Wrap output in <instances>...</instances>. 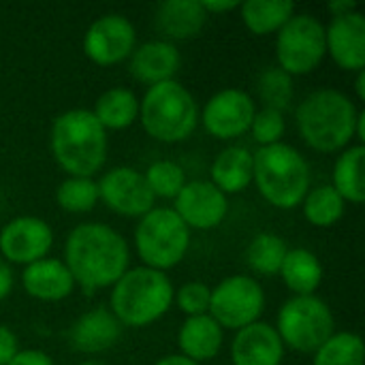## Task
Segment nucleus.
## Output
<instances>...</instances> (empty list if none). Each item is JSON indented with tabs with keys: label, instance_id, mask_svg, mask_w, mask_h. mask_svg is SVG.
<instances>
[{
	"label": "nucleus",
	"instance_id": "f3484780",
	"mask_svg": "<svg viewBox=\"0 0 365 365\" xmlns=\"http://www.w3.org/2000/svg\"><path fill=\"white\" fill-rule=\"evenodd\" d=\"M122 325L113 312L105 306L83 312L66 334V340L73 351L83 355H98L113 349L122 338Z\"/></svg>",
	"mask_w": 365,
	"mask_h": 365
},
{
	"label": "nucleus",
	"instance_id": "e433bc0d",
	"mask_svg": "<svg viewBox=\"0 0 365 365\" xmlns=\"http://www.w3.org/2000/svg\"><path fill=\"white\" fill-rule=\"evenodd\" d=\"M9 365H56V364H53V359H51L47 353L36 351V349H26V351H19Z\"/></svg>",
	"mask_w": 365,
	"mask_h": 365
},
{
	"label": "nucleus",
	"instance_id": "cd10ccee",
	"mask_svg": "<svg viewBox=\"0 0 365 365\" xmlns=\"http://www.w3.org/2000/svg\"><path fill=\"white\" fill-rule=\"evenodd\" d=\"M302 210H304V218L312 227L329 229L342 220L346 201L336 192L331 184H321L308 190V195L302 201Z\"/></svg>",
	"mask_w": 365,
	"mask_h": 365
},
{
	"label": "nucleus",
	"instance_id": "f704fd0d",
	"mask_svg": "<svg viewBox=\"0 0 365 365\" xmlns=\"http://www.w3.org/2000/svg\"><path fill=\"white\" fill-rule=\"evenodd\" d=\"M210 297H212V289L205 282H186L175 291L173 302L178 304V308L188 317H201L210 312Z\"/></svg>",
	"mask_w": 365,
	"mask_h": 365
},
{
	"label": "nucleus",
	"instance_id": "4c0bfd02",
	"mask_svg": "<svg viewBox=\"0 0 365 365\" xmlns=\"http://www.w3.org/2000/svg\"><path fill=\"white\" fill-rule=\"evenodd\" d=\"M13 267L0 257V302L6 299L13 291Z\"/></svg>",
	"mask_w": 365,
	"mask_h": 365
},
{
	"label": "nucleus",
	"instance_id": "6ab92c4d",
	"mask_svg": "<svg viewBox=\"0 0 365 365\" xmlns=\"http://www.w3.org/2000/svg\"><path fill=\"white\" fill-rule=\"evenodd\" d=\"M180 64H182V56L175 43H169L165 38H154L143 45H137L128 58L130 75L148 86L171 81L180 71Z\"/></svg>",
	"mask_w": 365,
	"mask_h": 365
},
{
	"label": "nucleus",
	"instance_id": "ddd939ff",
	"mask_svg": "<svg viewBox=\"0 0 365 365\" xmlns=\"http://www.w3.org/2000/svg\"><path fill=\"white\" fill-rule=\"evenodd\" d=\"M255 113H257V105L248 92L237 88H227L216 92L205 103L199 120L203 122L205 130L212 137L220 141H229L250 130Z\"/></svg>",
	"mask_w": 365,
	"mask_h": 365
},
{
	"label": "nucleus",
	"instance_id": "f8f14e48",
	"mask_svg": "<svg viewBox=\"0 0 365 365\" xmlns=\"http://www.w3.org/2000/svg\"><path fill=\"white\" fill-rule=\"evenodd\" d=\"M96 184L98 201L118 216L141 218L154 210L156 197L152 195L143 173L133 167H113Z\"/></svg>",
	"mask_w": 365,
	"mask_h": 365
},
{
	"label": "nucleus",
	"instance_id": "c9c22d12",
	"mask_svg": "<svg viewBox=\"0 0 365 365\" xmlns=\"http://www.w3.org/2000/svg\"><path fill=\"white\" fill-rule=\"evenodd\" d=\"M17 353H19V340H17V336L9 327L0 325V365L11 364Z\"/></svg>",
	"mask_w": 365,
	"mask_h": 365
},
{
	"label": "nucleus",
	"instance_id": "473e14b6",
	"mask_svg": "<svg viewBox=\"0 0 365 365\" xmlns=\"http://www.w3.org/2000/svg\"><path fill=\"white\" fill-rule=\"evenodd\" d=\"M143 178L152 190V195L158 199H175L180 190L186 184V173L184 169L173 163V160H156L152 163L145 171Z\"/></svg>",
	"mask_w": 365,
	"mask_h": 365
},
{
	"label": "nucleus",
	"instance_id": "7c9ffc66",
	"mask_svg": "<svg viewBox=\"0 0 365 365\" xmlns=\"http://www.w3.org/2000/svg\"><path fill=\"white\" fill-rule=\"evenodd\" d=\"M364 340L353 331L334 334L314 353V365H364Z\"/></svg>",
	"mask_w": 365,
	"mask_h": 365
},
{
	"label": "nucleus",
	"instance_id": "79ce46f5",
	"mask_svg": "<svg viewBox=\"0 0 365 365\" xmlns=\"http://www.w3.org/2000/svg\"><path fill=\"white\" fill-rule=\"evenodd\" d=\"M355 139H357V145H364L365 143V111L361 109L359 115H357V124H355Z\"/></svg>",
	"mask_w": 365,
	"mask_h": 365
},
{
	"label": "nucleus",
	"instance_id": "0eeeda50",
	"mask_svg": "<svg viewBox=\"0 0 365 365\" xmlns=\"http://www.w3.org/2000/svg\"><path fill=\"white\" fill-rule=\"evenodd\" d=\"M135 248L143 267L167 272L180 265L190 248V229L173 207H154L139 218Z\"/></svg>",
	"mask_w": 365,
	"mask_h": 365
},
{
	"label": "nucleus",
	"instance_id": "9b49d317",
	"mask_svg": "<svg viewBox=\"0 0 365 365\" xmlns=\"http://www.w3.org/2000/svg\"><path fill=\"white\" fill-rule=\"evenodd\" d=\"M137 47V30L128 17L107 13L94 19L83 34V53L98 66H113L130 58Z\"/></svg>",
	"mask_w": 365,
	"mask_h": 365
},
{
	"label": "nucleus",
	"instance_id": "c756f323",
	"mask_svg": "<svg viewBox=\"0 0 365 365\" xmlns=\"http://www.w3.org/2000/svg\"><path fill=\"white\" fill-rule=\"evenodd\" d=\"M293 77L284 73L280 66H267L257 77V96L267 109L287 111L293 103Z\"/></svg>",
	"mask_w": 365,
	"mask_h": 365
},
{
	"label": "nucleus",
	"instance_id": "c85d7f7f",
	"mask_svg": "<svg viewBox=\"0 0 365 365\" xmlns=\"http://www.w3.org/2000/svg\"><path fill=\"white\" fill-rule=\"evenodd\" d=\"M289 252L287 242L278 235V233H259L250 240L248 248H246V263L248 267L259 274V276H278L282 261Z\"/></svg>",
	"mask_w": 365,
	"mask_h": 365
},
{
	"label": "nucleus",
	"instance_id": "f03ea898",
	"mask_svg": "<svg viewBox=\"0 0 365 365\" xmlns=\"http://www.w3.org/2000/svg\"><path fill=\"white\" fill-rule=\"evenodd\" d=\"M49 150L68 178H94L107 160V130L90 109H68L51 122Z\"/></svg>",
	"mask_w": 365,
	"mask_h": 365
},
{
	"label": "nucleus",
	"instance_id": "5701e85b",
	"mask_svg": "<svg viewBox=\"0 0 365 365\" xmlns=\"http://www.w3.org/2000/svg\"><path fill=\"white\" fill-rule=\"evenodd\" d=\"M252 167H255V158L252 152L242 148V145H231L227 150H222L214 163H212V184L229 195H237L242 190H246L252 182Z\"/></svg>",
	"mask_w": 365,
	"mask_h": 365
},
{
	"label": "nucleus",
	"instance_id": "4468645a",
	"mask_svg": "<svg viewBox=\"0 0 365 365\" xmlns=\"http://www.w3.org/2000/svg\"><path fill=\"white\" fill-rule=\"evenodd\" d=\"M51 227L38 216H17L0 229V257L9 265H32L49 255Z\"/></svg>",
	"mask_w": 365,
	"mask_h": 365
},
{
	"label": "nucleus",
	"instance_id": "20e7f679",
	"mask_svg": "<svg viewBox=\"0 0 365 365\" xmlns=\"http://www.w3.org/2000/svg\"><path fill=\"white\" fill-rule=\"evenodd\" d=\"M175 289L165 272L133 267L111 287L109 308L122 327L141 329L160 321L173 306Z\"/></svg>",
	"mask_w": 365,
	"mask_h": 365
},
{
	"label": "nucleus",
	"instance_id": "393cba45",
	"mask_svg": "<svg viewBox=\"0 0 365 365\" xmlns=\"http://www.w3.org/2000/svg\"><path fill=\"white\" fill-rule=\"evenodd\" d=\"M92 113L105 130H124L139 120V98L128 88H109L96 98Z\"/></svg>",
	"mask_w": 365,
	"mask_h": 365
},
{
	"label": "nucleus",
	"instance_id": "dca6fc26",
	"mask_svg": "<svg viewBox=\"0 0 365 365\" xmlns=\"http://www.w3.org/2000/svg\"><path fill=\"white\" fill-rule=\"evenodd\" d=\"M325 47L331 60L344 71L365 68V17L361 11L331 17L325 26Z\"/></svg>",
	"mask_w": 365,
	"mask_h": 365
},
{
	"label": "nucleus",
	"instance_id": "6e6552de",
	"mask_svg": "<svg viewBox=\"0 0 365 365\" xmlns=\"http://www.w3.org/2000/svg\"><path fill=\"white\" fill-rule=\"evenodd\" d=\"M276 331L291 351L317 353L336 334V321L321 297L293 295L278 312Z\"/></svg>",
	"mask_w": 365,
	"mask_h": 365
},
{
	"label": "nucleus",
	"instance_id": "58836bf2",
	"mask_svg": "<svg viewBox=\"0 0 365 365\" xmlns=\"http://www.w3.org/2000/svg\"><path fill=\"white\" fill-rule=\"evenodd\" d=\"M201 6H203V11H205L207 17H210V15L235 11V9H240V2H229V0H225V2H218V0H203Z\"/></svg>",
	"mask_w": 365,
	"mask_h": 365
},
{
	"label": "nucleus",
	"instance_id": "b1692460",
	"mask_svg": "<svg viewBox=\"0 0 365 365\" xmlns=\"http://www.w3.org/2000/svg\"><path fill=\"white\" fill-rule=\"evenodd\" d=\"M280 278L293 295H314L323 282V265L319 257L308 248H289Z\"/></svg>",
	"mask_w": 365,
	"mask_h": 365
},
{
	"label": "nucleus",
	"instance_id": "aec40b11",
	"mask_svg": "<svg viewBox=\"0 0 365 365\" xmlns=\"http://www.w3.org/2000/svg\"><path fill=\"white\" fill-rule=\"evenodd\" d=\"M21 284L32 299L47 302V304L62 302L75 291V280L66 269L64 261L49 259V257L24 267Z\"/></svg>",
	"mask_w": 365,
	"mask_h": 365
},
{
	"label": "nucleus",
	"instance_id": "7ed1b4c3",
	"mask_svg": "<svg viewBox=\"0 0 365 365\" xmlns=\"http://www.w3.org/2000/svg\"><path fill=\"white\" fill-rule=\"evenodd\" d=\"M361 109L340 90L323 88L308 94L297 111L302 139L321 154L342 152L355 139V124Z\"/></svg>",
	"mask_w": 365,
	"mask_h": 365
},
{
	"label": "nucleus",
	"instance_id": "1a4fd4ad",
	"mask_svg": "<svg viewBox=\"0 0 365 365\" xmlns=\"http://www.w3.org/2000/svg\"><path fill=\"white\" fill-rule=\"evenodd\" d=\"M325 56V26L310 13H295L276 32V60L291 77L312 73Z\"/></svg>",
	"mask_w": 365,
	"mask_h": 365
},
{
	"label": "nucleus",
	"instance_id": "39448f33",
	"mask_svg": "<svg viewBox=\"0 0 365 365\" xmlns=\"http://www.w3.org/2000/svg\"><path fill=\"white\" fill-rule=\"evenodd\" d=\"M252 182L259 195L278 210H295L310 190V165L289 143H274L252 152Z\"/></svg>",
	"mask_w": 365,
	"mask_h": 365
},
{
	"label": "nucleus",
	"instance_id": "a19ab883",
	"mask_svg": "<svg viewBox=\"0 0 365 365\" xmlns=\"http://www.w3.org/2000/svg\"><path fill=\"white\" fill-rule=\"evenodd\" d=\"M154 365H199V364H195L192 359H188V357H184V355H180V353H175V355H167V357L158 359Z\"/></svg>",
	"mask_w": 365,
	"mask_h": 365
},
{
	"label": "nucleus",
	"instance_id": "2eb2a0df",
	"mask_svg": "<svg viewBox=\"0 0 365 365\" xmlns=\"http://www.w3.org/2000/svg\"><path fill=\"white\" fill-rule=\"evenodd\" d=\"M173 201V212L190 231H212L220 227L229 214V197L210 180L186 182Z\"/></svg>",
	"mask_w": 365,
	"mask_h": 365
},
{
	"label": "nucleus",
	"instance_id": "423d86ee",
	"mask_svg": "<svg viewBox=\"0 0 365 365\" xmlns=\"http://www.w3.org/2000/svg\"><path fill=\"white\" fill-rule=\"evenodd\" d=\"M139 122L143 130L160 143L186 141L199 124L195 96L175 79L150 86L139 101Z\"/></svg>",
	"mask_w": 365,
	"mask_h": 365
},
{
	"label": "nucleus",
	"instance_id": "4be33fe9",
	"mask_svg": "<svg viewBox=\"0 0 365 365\" xmlns=\"http://www.w3.org/2000/svg\"><path fill=\"white\" fill-rule=\"evenodd\" d=\"M225 342V329L210 317H188L180 331H178V344H180V355L192 359L195 364H203L214 359Z\"/></svg>",
	"mask_w": 365,
	"mask_h": 365
},
{
	"label": "nucleus",
	"instance_id": "412c9836",
	"mask_svg": "<svg viewBox=\"0 0 365 365\" xmlns=\"http://www.w3.org/2000/svg\"><path fill=\"white\" fill-rule=\"evenodd\" d=\"M205 21L207 13L199 0H165L156 6L154 13V24L169 38V43L197 36Z\"/></svg>",
	"mask_w": 365,
	"mask_h": 365
},
{
	"label": "nucleus",
	"instance_id": "9d476101",
	"mask_svg": "<svg viewBox=\"0 0 365 365\" xmlns=\"http://www.w3.org/2000/svg\"><path fill=\"white\" fill-rule=\"evenodd\" d=\"M265 310L263 287L252 276H229L212 289L210 317L231 331H240L257 321Z\"/></svg>",
	"mask_w": 365,
	"mask_h": 365
},
{
	"label": "nucleus",
	"instance_id": "a211bd4d",
	"mask_svg": "<svg viewBox=\"0 0 365 365\" xmlns=\"http://www.w3.org/2000/svg\"><path fill=\"white\" fill-rule=\"evenodd\" d=\"M233 365H280L284 344L274 325L257 321L240 331L231 342Z\"/></svg>",
	"mask_w": 365,
	"mask_h": 365
},
{
	"label": "nucleus",
	"instance_id": "2f4dec72",
	"mask_svg": "<svg viewBox=\"0 0 365 365\" xmlns=\"http://www.w3.org/2000/svg\"><path fill=\"white\" fill-rule=\"evenodd\" d=\"M56 201L68 214H88L98 203V184L94 178H66L56 188Z\"/></svg>",
	"mask_w": 365,
	"mask_h": 365
},
{
	"label": "nucleus",
	"instance_id": "a18cd8bd",
	"mask_svg": "<svg viewBox=\"0 0 365 365\" xmlns=\"http://www.w3.org/2000/svg\"><path fill=\"white\" fill-rule=\"evenodd\" d=\"M0 201H2V192H0Z\"/></svg>",
	"mask_w": 365,
	"mask_h": 365
},
{
	"label": "nucleus",
	"instance_id": "ea45409f",
	"mask_svg": "<svg viewBox=\"0 0 365 365\" xmlns=\"http://www.w3.org/2000/svg\"><path fill=\"white\" fill-rule=\"evenodd\" d=\"M327 9H329L331 17H340V15H349V13H353V11H359L357 2H353V0H338V2H329V4H327Z\"/></svg>",
	"mask_w": 365,
	"mask_h": 365
},
{
	"label": "nucleus",
	"instance_id": "72a5a7b5",
	"mask_svg": "<svg viewBox=\"0 0 365 365\" xmlns=\"http://www.w3.org/2000/svg\"><path fill=\"white\" fill-rule=\"evenodd\" d=\"M287 130V120H284V113L282 111H276V109H257L255 118H252V124H250V135L252 139L259 143V148H265V145H274V143H280L282 141V135Z\"/></svg>",
	"mask_w": 365,
	"mask_h": 365
},
{
	"label": "nucleus",
	"instance_id": "f257e3e1",
	"mask_svg": "<svg viewBox=\"0 0 365 365\" xmlns=\"http://www.w3.org/2000/svg\"><path fill=\"white\" fill-rule=\"evenodd\" d=\"M64 265L86 293L113 287L130 265L126 240L103 222L77 225L64 242Z\"/></svg>",
	"mask_w": 365,
	"mask_h": 365
},
{
	"label": "nucleus",
	"instance_id": "37998d69",
	"mask_svg": "<svg viewBox=\"0 0 365 365\" xmlns=\"http://www.w3.org/2000/svg\"><path fill=\"white\" fill-rule=\"evenodd\" d=\"M355 92H357V98L365 101V68L364 71H357V77H355Z\"/></svg>",
	"mask_w": 365,
	"mask_h": 365
},
{
	"label": "nucleus",
	"instance_id": "bb28decb",
	"mask_svg": "<svg viewBox=\"0 0 365 365\" xmlns=\"http://www.w3.org/2000/svg\"><path fill=\"white\" fill-rule=\"evenodd\" d=\"M365 145H349L336 160L334 167V188L336 192L353 205H361L365 199L364 180Z\"/></svg>",
	"mask_w": 365,
	"mask_h": 365
},
{
	"label": "nucleus",
	"instance_id": "a878e982",
	"mask_svg": "<svg viewBox=\"0 0 365 365\" xmlns=\"http://www.w3.org/2000/svg\"><path fill=\"white\" fill-rule=\"evenodd\" d=\"M237 11L252 34L265 36L276 34L295 15V4L287 0H246L240 2Z\"/></svg>",
	"mask_w": 365,
	"mask_h": 365
},
{
	"label": "nucleus",
	"instance_id": "c03bdc74",
	"mask_svg": "<svg viewBox=\"0 0 365 365\" xmlns=\"http://www.w3.org/2000/svg\"><path fill=\"white\" fill-rule=\"evenodd\" d=\"M79 365H107V364H103V361H83V364H79Z\"/></svg>",
	"mask_w": 365,
	"mask_h": 365
}]
</instances>
